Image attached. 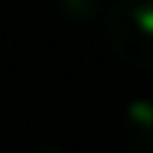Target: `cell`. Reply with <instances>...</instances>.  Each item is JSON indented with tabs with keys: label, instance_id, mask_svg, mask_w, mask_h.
<instances>
[{
	"label": "cell",
	"instance_id": "277c9868",
	"mask_svg": "<svg viewBox=\"0 0 153 153\" xmlns=\"http://www.w3.org/2000/svg\"><path fill=\"white\" fill-rule=\"evenodd\" d=\"M23 153H67L60 146H33V150H23Z\"/></svg>",
	"mask_w": 153,
	"mask_h": 153
},
{
	"label": "cell",
	"instance_id": "7a4b0ae2",
	"mask_svg": "<svg viewBox=\"0 0 153 153\" xmlns=\"http://www.w3.org/2000/svg\"><path fill=\"white\" fill-rule=\"evenodd\" d=\"M120 137L130 153H153V100H133L123 110Z\"/></svg>",
	"mask_w": 153,
	"mask_h": 153
},
{
	"label": "cell",
	"instance_id": "6da1fadb",
	"mask_svg": "<svg viewBox=\"0 0 153 153\" xmlns=\"http://www.w3.org/2000/svg\"><path fill=\"white\" fill-rule=\"evenodd\" d=\"M103 37L120 63L153 70V0H113L103 13Z\"/></svg>",
	"mask_w": 153,
	"mask_h": 153
},
{
	"label": "cell",
	"instance_id": "3957f363",
	"mask_svg": "<svg viewBox=\"0 0 153 153\" xmlns=\"http://www.w3.org/2000/svg\"><path fill=\"white\" fill-rule=\"evenodd\" d=\"M53 7L73 20V23H87L93 17H100V10H103V0H53Z\"/></svg>",
	"mask_w": 153,
	"mask_h": 153
}]
</instances>
